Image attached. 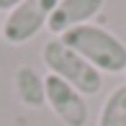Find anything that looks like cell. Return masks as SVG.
Returning <instances> with one entry per match:
<instances>
[{"instance_id": "6da1fadb", "label": "cell", "mask_w": 126, "mask_h": 126, "mask_svg": "<svg viewBox=\"0 0 126 126\" xmlns=\"http://www.w3.org/2000/svg\"><path fill=\"white\" fill-rule=\"evenodd\" d=\"M62 41L82 59H88L100 75H121L126 72V44L113 31L95 23L77 26L62 33Z\"/></svg>"}, {"instance_id": "7a4b0ae2", "label": "cell", "mask_w": 126, "mask_h": 126, "mask_svg": "<svg viewBox=\"0 0 126 126\" xmlns=\"http://www.w3.org/2000/svg\"><path fill=\"white\" fill-rule=\"evenodd\" d=\"M41 62L49 70V75H57L59 80H64L85 98H93L103 90V75L88 59H82L77 51H72L59 36H51L41 47Z\"/></svg>"}, {"instance_id": "3957f363", "label": "cell", "mask_w": 126, "mask_h": 126, "mask_svg": "<svg viewBox=\"0 0 126 126\" xmlns=\"http://www.w3.org/2000/svg\"><path fill=\"white\" fill-rule=\"evenodd\" d=\"M59 0H23L3 18V41L21 47L44 31Z\"/></svg>"}, {"instance_id": "277c9868", "label": "cell", "mask_w": 126, "mask_h": 126, "mask_svg": "<svg viewBox=\"0 0 126 126\" xmlns=\"http://www.w3.org/2000/svg\"><path fill=\"white\" fill-rule=\"evenodd\" d=\"M44 95H47V106L51 108V113L64 126H85L88 124L90 108H88L85 95L77 93L64 80H59L57 75H47L44 77Z\"/></svg>"}, {"instance_id": "5b68a950", "label": "cell", "mask_w": 126, "mask_h": 126, "mask_svg": "<svg viewBox=\"0 0 126 126\" xmlns=\"http://www.w3.org/2000/svg\"><path fill=\"white\" fill-rule=\"evenodd\" d=\"M103 8H106V0H59L47 28L54 36H62L77 26L93 23V18H98Z\"/></svg>"}, {"instance_id": "8992f818", "label": "cell", "mask_w": 126, "mask_h": 126, "mask_svg": "<svg viewBox=\"0 0 126 126\" xmlns=\"http://www.w3.org/2000/svg\"><path fill=\"white\" fill-rule=\"evenodd\" d=\"M13 90H16L18 103L26 106V108H41L44 103H47V95H44V77L39 75L33 67H28V64L16 67V72H13Z\"/></svg>"}, {"instance_id": "52a82bcc", "label": "cell", "mask_w": 126, "mask_h": 126, "mask_svg": "<svg viewBox=\"0 0 126 126\" xmlns=\"http://www.w3.org/2000/svg\"><path fill=\"white\" fill-rule=\"evenodd\" d=\"M98 126H126V82L116 85L100 106Z\"/></svg>"}, {"instance_id": "ba28073f", "label": "cell", "mask_w": 126, "mask_h": 126, "mask_svg": "<svg viewBox=\"0 0 126 126\" xmlns=\"http://www.w3.org/2000/svg\"><path fill=\"white\" fill-rule=\"evenodd\" d=\"M21 3H23V0H0V10H8L10 13V10H13L16 5H21Z\"/></svg>"}, {"instance_id": "9c48e42d", "label": "cell", "mask_w": 126, "mask_h": 126, "mask_svg": "<svg viewBox=\"0 0 126 126\" xmlns=\"http://www.w3.org/2000/svg\"><path fill=\"white\" fill-rule=\"evenodd\" d=\"M0 36H3V21H0Z\"/></svg>"}]
</instances>
